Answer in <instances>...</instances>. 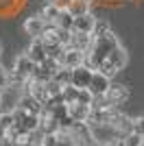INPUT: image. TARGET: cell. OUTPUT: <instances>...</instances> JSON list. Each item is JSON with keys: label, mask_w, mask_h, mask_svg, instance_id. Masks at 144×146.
<instances>
[{"label": "cell", "mask_w": 144, "mask_h": 146, "mask_svg": "<svg viewBox=\"0 0 144 146\" xmlns=\"http://www.w3.org/2000/svg\"><path fill=\"white\" fill-rule=\"evenodd\" d=\"M118 46H120V42H118V37H116L114 31H111L109 35H105V37H94V44H92L90 52H87L85 66H90L92 70H101L103 63L107 61L109 52L114 48H118Z\"/></svg>", "instance_id": "cell-1"}, {"label": "cell", "mask_w": 144, "mask_h": 146, "mask_svg": "<svg viewBox=\"0 0 144 146\" xmlns=\"http://www.w3.org/2000/svg\"><path fill=\"white\" fill-rule=\"evenodd\" d=\"M127 61H129V57H127V50L122 48V46H118V48H114L111 52H109L107 61H105V63H103V68H101V72H103V74H107L109 79H111V76H114V74H118L120 70H125Z\"/></svg>", "instance_id": "cell-2"}, {"label": "cell", "mask_w": 144, "mask_h": 146, "mask_svg": "<svg viewBox=\"0 0 144 146\" xmlns=\"http://www.w3.org/2000/svg\"><path fill=\"white\" fill-rule=\"evenodd\" d=\"M13 116H15V127L22 133H35V131H39V116L29 113V111L20 109V107L13 109Z\"/></svg>", "instance_id": "cell-3"}, {"label": "cell", "mask_w": 144, "mask_h": 146, "mask_svg": "<svg viewBox=\"0 0 144 146\" xmlns=\"http://www.w3.org/2000/svg\"><path fill=\"white\" fill-rule=\"evenodd\" d=\"M24 33L31 37V39H37V37H44V33H46L48 29V22L39 15V13H35V15H29V18L24 20Z\"/></svg>", "instance_id": "cell-4"}, {"label": "cell", "mask_w": 144, "mask_h": 146, "mask_svg": "<svg viewBox=\"0 0 144 146\" xmlns=\"http://www.w3.org/2000/svg\"><path fill=\"white\" fill-rule=\"evenodd\" d=\"M24 52L29 55V59L35 61V63H44V61L48 59V46H46V42H44L42 37L31 39V44L26 46V50H24Z\"/></svg>", "instance_id": "cell-5"}, {"label": "cell", "mask_w": 144, "mask_h": 146, "mask_svg": "<svg viewBox=\"0 0 144 146\" xmlns=\"http://www.w3.org/2000/svg\"><path fill=\"white\" fill-rule=\"evenodd\" d=\"M37 66H39V63H35L33 59H29L26 52H22V55H18V59H15V63H13V70H15L18 74H22L24 79H33Z\"/></svg>", "instance_id": "cell-6"}, {"label": "cell", "mask_w": 144, "mask_h": 146, "mask_svg": "<svg viewBox=\"0 0 144 146\" xmlns=\"http://www.w3.org/2000/svg\"><path fill=\"white\" fill-rule=\"evenodd\" d=\"M92 76H94V70L90 66H79L72 70V85L79 90H85V87H90Z\"/></svg>", "instance_id": "cell-7"}, {"label": "cell", "mask_w": 144, "mask_h": 146, "mask_svg": "<svg viewBox=\"0 0 144 146\" xmlns=\"http://www.w3.org/2000/svg\"><path fill=\"white\" fill-rule=\"evenodd\" d=\"M109 85H111V81H109L107 74H103L101 70H94V76H92V83H90L87 90H90L94 96H105Z\"/></svg>", "instance_id": "cell-8"}, {"label": "cell", "mask_w": 144, "mask_h": 146, "mask_svg": "<svg viewBox=\"0 0 144 146\" xmlns=\"http://www.w3.org/2000/svg\"><path fill=\"white\" fill-rule=\"evenodd\" d=\"M92 44H94V35L92 33H74L72 31V39H70L68 48H77V50H83V52H90Z\"/></svg>", "instance_id": "cell-9"}, {"label": "cell", "mask_w": 144, "mask_h": 146, "mask_svg": "<svg viewBox=\"0 0 144 146\" xmlns=\"http://www.w3.org/2000/svg\"><path fill=\"white\" fill-rule=\"evenodd\" d=\"M105 98H107L114 107H118V105H122L127 98H129V90H127L125 85L111 83V85H109V90H107V94H105Z\"/></svg>", "instance_id": "cell-10"}, {"label": "cell", "mask_w": 144, "mask_h": 146, "mask_svg": "<svg viewBox=\"0 0 144 146\" xmlns=\"http://www.w3.org/2000/svg\"><path fill=\"white\" fill-rule=\"evenodd\" d=\"M18 107L24 109V111H29V113H35V116H42V111H44V105L33 94H22L20 100H18Z\"/></svg>", "instance_id": "cell-11"}, {"label": "cell", "mask_w": 144, "mask_h": 146, "mask_svg": "<svg viewBox=\"0 0 144 146\" xmlns=\"http://www.w3.org/2000/svg\"><path fill=\"white\" fill-rule=\"evenodd\" d=\"M90 116H92V105H83V103H72L70 105V118L77 124L90 122Z\"/></svg>", "instance_id": "cell-12"}, {"label": "cell", "mask_w": 144, "mask_h": 146, "mask_svg": "<svg viewBox=\"0 0 144 146\" xmlns=\"http://www.w3.org/2000/svg\"><path fill=\"white\" fill-rule=\"evenodd\" d=\"M87 61V52L83 50H77V48H66V57H63V66L66 68H79V66H85Z\"/></svg>", "instance_id": "cell-13"}, {"label": "cell", "mask_w": 144, "mask_h": 146, "mask_svg": "<svg viewBox=\"0 0 144 146\" xmlns=\"http://www.w3.org/2000/svg\"><path fill=\"white\" fill-rule=\"evenodd\" d=\"M96 22L98 20L94 18V13H85V15H79L74 18V33H94L96 29Z\"/></svg>", "instance_id": "cell-14"}, {"label": "cell", "mask_w": 144, "mask_h": 146, "mask_svg": "<svg viewBox=\"0 0 144 146\" xmlns=\"http://www.w3.org/2000/svg\"><path fill=\"white\" fill-rule=\"evenodd\" d=\"M61 11H63V9H59V7L55 5V2H46V5L42 7V11H39V15H42V18L46 20L48 24H57V20H59Z\"/></svg>", "instance_id": "cell-15"}, {"label": "cell", "mask_w": 144, "mask_h": 146, "mask_svg": "<svg viewBox=\"0 0 144 146\" xmlns=\"http://www.w3.org/2000/svg\"><path fill=\"white\" fill-rule=\"evenodd\" d=\"M59 85H63V87H68V85H72V68H66V66H61L57 72H55V76H53Z\"/></svg>", "instance_id": "cell-16"}, {"label": "cell", "mask_w": 144, "mask_h": 146, "mask_svg": "<svg viewBox=\"0 0 144 146\" xmlns=\"http://www.w3.org/2000/svg\"><path fill=\"white\" fill-rule=\"evenodd\" d=\"M68 11L74 15V18H79V15H85V13H92V5L90 2H85V0H74L70 5V9Z\"/></svg>", "instance_id": "cell-17"}, {"label": "cell", "mask_w": 144, "mask_h": 146, "mask_svg": "<svg viewBox=\"0 0 144 146\" xmlns=\"http://www.w3.org/2000/svg\"><path fill=\"white\" fill-rule=\"evenodd\" d=\"M57 26L63 29V31H72V29H74V15H72L68 9H63L61 15H59V20H57Z\"/></svg>", "instance_id": "cell-18"}, {"label": "cell", "mask_w": 144, "mask_h": 146, "mask_svg": "<svg viewBox=\"0 0 144 146\" xmlns=\"http://www.w3.org/2000/svg\"><path fill=\"white\" fill-rule=\"evenodd\" d=\"M57 146H79L72 131H59L57 133Z\"/></svg>", "instance_id": "cell-19"}, {"label": "cell", "mask_w": 144, "mask_h": 146, "mask_svg": "<svg viewBox=\"0 0 144 146\" xmlns=\"http://www.w3.org/2000/svg\"><path fill=\"white\" fill-rule=\"evenodd\" d=\"M53 76H55V74L50 72L44 63H39L37 70H35V74H33V81H37V83H48V81H53Z\"/></svg>", "instance_id": "cell-20"}, {"label": "cell", "mask_w": 144, "mask_h": 146, "mask_svg": "<svg viewBox=\"0 0 144 146\" xmlns=\"http://www.w3.org/2000/svg\"><path fill=\"white\" fill-rule=\"evenodd\" d=\"M79 87H74V85H68V87H63V100H66L68 105H72V103H79Z\"/></svg>", "instance_id": "cell-21"}, {"label": "cell", "mask_w": 144, "mask_h": 146, "mask_svg": "<svg viewBox=\"0 0 144 146\" xmlns=\"http://www.w3.org/2000/svg\"><path fill=\"white\" fill-rule=\"evenodd\" d=\"M111 33V26H109V22H105V20H98L96 22V29H94V33L92 35L94 37H105V35H109Z\"/></svg>", "instance_id": "cell-22"}, {"label": "cell", "mask_w": 144, "mask_h": 146, "mask_svg": "<svg viewBox=\"0 0 144 146\" xmlns=\"http://www.w3.org/2000/svg\"><path fill=\"white\" fill-rule=\"evenodd\" d=\"M122 142H125V146H142L144 144V137L138 133H127L125 137H122Z\"/></svg>", "instance_id": "cell-23"}, {"label": "cell", "mask_w": 144, "mask_h": 146, "mask_svg": "<svg viewBox=\"0 0 144 146\" xmlns=\"http://www.w3.org/2000/svg\"><path fill=\"white\" fill-rule=\"evenodd\" d=\"M46 90H48V96L53 98V96H59L61 92H63V85H59V83H57V81H48L46 83Z\"/></svg>", "instance_id": "cell-24"}, {"label": "cell", "mask_w": 144, "mask_h": 146, "mask_svg": "<svg viewBox=\"0 0 144 146\" xmlns=\"http://www.w3.org/2000/svg\"><path fill=\"white\" fill-rule=\"evenodd\" d=\"M11 87V83H9V72H7L5 68L0 66V92H5Z\"/></svg>", "instance_id": "cell-25"}, {"label": "cell", "mask_w": 144, "mask_h": 146, "mask_svg": "<svg viewBox=\"0 0 144 146\" xmlns=\"http://www.w3.org/2000/svg\"><path fill=\"white\" fill-rule=\"evenodd\" d=\"M133 133H138V135L144 137V116H140V118L133 120Z\"/></svg>", "instance_id": "cell-26"}, {"label": "cell", "mask_w": 144, "mask_h": 146, "mask_svg": "<svg viewBox=\"0 0 144 146\" xmlns=\"http://www.w3.org/2000/svg\"><path fill=\"white\" fill-rule=\"evenodd\" d=\"M7 135H9V131H7V129L0 124V140H2V137H7Z\"/></svg>", "instance_id": "cell-27"}, {"label": "cell", "mask_w": 144, "mask_h": 146, "mask_svg": "<svg viewBox=\"0 0 144 146\" xmlns=\"http://www.w3.org/2000/svg\"><path fill=\"white\" fill-rule=\"evenodd\" d=\"M85 2H90V5H94V2H98V0H85Z\"/></svg>", "instance_id": "cell-28"}, {"label": "cell", "mask_w": 144, "mask_h": 146, "mask_svg": "<svg viewBox=\"0 0 144 146\" xmlns=\"http://www.w3.org/2000/svg\"><path fill=\"white\" fill-rule=\"evenodd\" d=\"M0 55H2V46H0Z\"/></svg>", "instance_id": "cell-29"}, {"label": "cell", "mask_w": 144, "mask_h": 146, "mask_svg": "<svg viewBox=\"0 0 144 146\" xmlns=\"http://www.w3.org/2000/svg\"><path fill=\"white\" fill-rule=\"evenodd\" d=\"M96 146H101V144H96Z\"/></svg>", "instance_id": "cell-30"}]
</instances>
